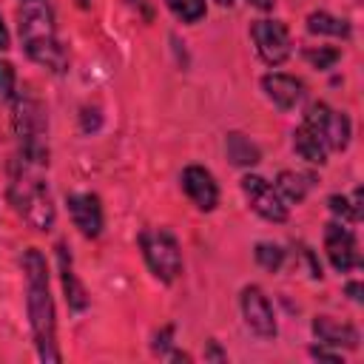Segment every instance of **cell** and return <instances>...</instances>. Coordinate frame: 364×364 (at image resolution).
Returning a JSON list of instances; mask_svg holds the SVG:
<instances>
[{
	"label": "cell",
	"mask_w": 364,
	"mask_h": 364,
	"mask_svg": "<svg viewBox=\"0 0 364 364\" xmlns=\"http://www.w3.org/2000/svg\"><path fill=\"white\" fill-rule=\"evenodd\" d=\"M20 267H23L26 313H28V327H31L37 358L46 364H57L63 361V353L57 347V310H54V296H51V282H48V262L43 250L28 247L20 256Z\"/></svg>",
	"instance_id": "6da1fadb"
},
{
	"label": "cell",
	"mask_w": 364,
	"mask_h": 364,
	"mask_svg": "<svg viewBox=\"0 0 364 364\" xmlns=\"http://www.w3.org/2000/svg\"><path fill=\"white\" fill-rule=\"evenodd\" d=\"M11 210L34 230H51L57 222V208L48 191V159L14 154L9 162V188Z\"/></svg>",
	"instance_id": "7a4b0ae2"
},
{
	"label": "cell",
	"mask_w": 364,
	"mask_h": 364,
	"mask_svg": "<svg viewBox=\"0 0 364 364\" xmlns=\"http://www.w3.org/2000/svg\"><path fill=\"white\" fill-rule=\"evenodd\" d=\"M17 23H20V40L28 60H34L37 65L54 74H63L68 68V54L57 37L51 6L46 0H23L17 11Z\"/></svg>",
	"instance_id": "3957f363"
},
{
	"label": "cell",
	"mask_w": 364,
	"mask_h": 364,
	"mask_svg": "<svg viewBox=\"0 0 364 364\" xmlns=\"http://www.w3.org/2000/svg\"><path fill=\"white\" fill-rule=\"evenodd\" d=\"M139 250L148 270L162 284H171L182 276V247L168 228H145L139 233Z\"/></svg>",
	"instance_id": "277c9868"
},
{
	"label": "cell",
	"mask_w": 364,
	"mask_h": 364,
	"mask_svg": "<svg viewBox=\"0 0 364 364\" xmlns=\"http://www.w3.org/2000/svg\"><path fill=\"white\" fill-rule=\"evenodd\" d=\"M301 122H307V125L318 134V139L324 142L327 151H344V148L350 145V136H353V122H350V117H347L344 111L330 108V105L321 102V100H316V102L307 105Z\"/></svg>",
	"instance_id": "5b68a950"
},
{
	"label": "cell",
	"mask_w": 364,
	"mask_h": 364,
	"mask_svg": "<svg viewBox=\"0 0 364 364\" xmlns=\"http://www.w3.org/2000/svg\"><path fill=\"white\" fill-rule=\"evenodd\" d=\"M250 40H253L256 54L264 65L276 68L293 54V40H290V31L282 20H270V17L253 20L250 23Z\"/></svg>",
	"instance_id": "8992f818"
},
{
	"label": "cell",
	"mask_w": 364,
	"mask_h": 364,
	"mask_svg": "<svg viewBox=\"0 0 364 364\" xmlns=\"http://www.w3.org/2000/svg\"><path fill=\"white\" fill-rule=\"evenodd\" d=\"M239 188H242V193H245V199H247L250 210H256L262 219L276 222V225L287 222L290 210H287L284 199L279 196V191H276V188H273V185H270L264 176L245 173V176L239 179Z\"/></svg>",
	"instance_id": "52a82bcc"
},
{
	"label": "cell",
	"mask_w": 364,
	"mask_h": 364,
	"mask_svg": "<svg viewBox=\"0 0 364 364\" xmlns=\"http://www.w3.org/2000/svg\"><path fill=\"white\" fill-rule=\"evenodd\" d=\"M239 310H242V318L247 324V330L259 338H276L279 327H276V313H273V304L270 299L264 296V290L259 284H247L242 287V296H239Z\"/></svg>",
	"instance_id": "ba28073f"
},
{
	"label": "cell",
	"mask_w": 364,
	"mask_h": 364,
	"mask_svg": "<svg viewBox=\"0 0 364 364\" xmlns=\"http://www.w3.org/2000/svg\"><path fill=\"white\" fill-rule=\"evenodd\" d=\"M324 253H327L330 264L338 273H350V270L361 267V253H358L355 233L344 222H327L324 225Z\"/></svg>",
	"instance_id": "9c48e42d"
},
{
	"label": "cell",
	"mask_w": 364,
	"mask_h": 364,
	"mask_svg": "<svg viewBox=\"0 0 364 364\" xmlns=\"http://www.w3.org/2000/svg\"><path fill=\"white\" fill-rule=\"evenodd\" d=\"M65 205H68V216H71L74 228L85 239H100V233L105 228V213H102L100 196L91 191H80V193H68Z\"/></svg>",
	"instance_id": "30bf717a"
},
{
	"label": "cell",
	"mask_w": 364,
	"mask_h": 364,
	"mask_svg": "<svg viewBox=\"0 0 364 364\" xmlns=\"http://www.w3.org/2000/svg\"><path fill=\"white\" fill-rule=\"evenodd\" d=\"M179 185H182L185 196L196 205V210H205V213L216 210V205H219V185H216V179H213V173L208 168L188 165L182 171V176H179Z\"/></svg>",
	"instance_id": "8fae6325"
},
{
	"label": "cell",
	"mask_w": 364,
	"mask_h": 364,
	"mask_svg": "<svg viewBox=\"0 0 364 364\" xmlns=\"http://www.w3.org/2000/svg\"><path fill=\"white\" fill-rule=\"evenodd\" d=\"M259 82H262L264 97L279 111H293L301 102V97H304V82L299 77H293V74H284V71H270Z\"/></svg>",
	"instance_id": "7c38bea8"
},
{
	"label": "cell",
	"mask_w": 364,
	"mask_h": 364,
	"mask_svg": "<svg viewBox=\"0 0 364 364\" xmlns=\"http://www.w3.org/2000/svg\"><path fill=\"white\" fill-rule=\"evenodd\" d=\"M313 336H316L318 344L333 347V350H341V347L344 350H358V344H361L358 330L347 321L333 318V316H316L313 318Z\"/></svg>",
	"instance_id": "4fadbf2b"
},
{
	"label": "cell",
	"mask_w": 364,
	"mask_h": 364,
	"mask_svg": "<svg viewBox=\"0 0 364 364\" xmlns=\"http://www.w3.org/2000/svg\"><path fill=\"white\" fill-rule=\"evenodd\" d=\"M57 270H60V282H63V293H65L68 310L82 313L88 307V293H85V284L80 282V276L74 270V259H71V250H68L65 242L57 245Z\"/></svg>",
	"instance_id": "5bb4252c"
},
{
	"label": "cell",
	"mask_w": 364,
	"mask_h": 364,
	"mask_svg": "<svg viewBox=\"0 0 364 364\" xmlns=\"http://www.w3.org/2000/svg\"><path fill=\"white\" fill-rule=\"evenodd\" d=\"M293 151H296L299 159H304L310 165H324L327 162V148H324V142L318 139V134L307 122H301L293 131Z\"/></svg>",
	"instance_id": "9a60e30c"
},
{
	"label": "cell",
	"mask_w": 364,
	"mask_h": 364,
	"mask_svg": "<svg viewBox=\"0 0 364 364\" xmlns=\"http://www.w3.org/2000/svg\"><path fill=\"white\" fill-rule=\"evenodd\" d=\"M225 154L239 168H253L262 159L259 145L247 134H242V131H228V136H225Z\"/></svg>",
	"instance_id": "2e32d148"
},
{
	"label": "cell",
	"mask_w": 364,
	"mask_h": 364,
	"mask_svg": "<svg viewBox=\"0 0 364 364\" xmlns=\"http://www.w3.org/2000/svg\"><path fill=\"white\" fill-rule=\"evenodd\" d=\"M273 188L279 191V196L284 199V205H299V202H304V196L310 193L313 176H310V173H301V171H279Z\"/></svg>",
	"instance_id": "e0dca14e"
},
{
	"label": "cell",
	"mask_w": 364,
	"mask_h": 364,
	"mask_svg": "<svg viewBox=\"0 0 364 364\" xmlns=\"http://www.w3.org/2000/svg\"><path fill=\"white\" fill-rule=\"evenodd\" d=\"M304 23H307V31L318 37H341V40L350 37V23L330 11H310Z\"/></svg>",
	"instance_id": "ac0fdd59"
},
{
	"label": "cell",
	"mask_w": 364,
	"mask_h": 364,
	"mask_svg": "<svg viewBox=\"0 0 364 364\" xmlns=\"http://www.w3.org/2000/svg\"><path fill=\"white\" fill-rule=\"evenodd\" d=\"M168 11L182 23H199L208 14L205 0H165Z\"/></svg>",
	"instance_id": "d6986e66"
},
{
	"label": "cell",
	"mask_w": 364,
	"mask_h": 364,
	"mask_svg": "<svg viewBox=\"0 0 364 364\" xmlns=\"http://www.w3.org/2000/svg\"><path fill=\"white\" fill-rule=\"evenodd\" d=\"M253 256H256V264L264 267L267 273H276L284 264V247L276 242H259L253 247Z\"/></svg>",
	"instance_id": "ffe728a7"
},
{
	"label": "cell",
	"mask_w": 364,
	"mask_h": 364,
	"mask_svg": "<svg viewBox=\"0 0 364 364\" xmlns=\"http://www.w3.org/2000/svg\"><path fill=\"white\" fill-rule=\"evenodd\" d=\"M338 57H341V51L333 48V46H310V48H304V60H307L313 68H318V71L333 68V65L338 63Z\"/></svg>",
	"instance_id": "44dd1931"
},
{
	"label": "cell",
	"mask_w": 364,
	"mask_h": 364,
	"mask_svg": "<svg viewBox=\"0 0 364 364\" xmlns=\"http://www.w3.org/2000/svg\"><path fill=\"white\" fill-rule=\"evenodd\" d=\"M17 94V77H14V68L11 63L0 60V100L3 102H11Z\"/></svg>",
	"instance_id": "7402d4cb"
},
{
	"label": "cell",
	"mask_w": 364,
	"mask_h": 364,
	"mask_svg": "<svg viewBox=\"0 0 364 364\" xmlns=\"http://www.w3.org/2000/svg\"><path fill=\"white\" fill-rule=\"evenodd\" d=\"M307 355H310V358H318V361H341V353H338V350H333V347L327 350L324 344L310 347V350H307Z\"/></svg>",
	"instance_id": "603a6c76"
},
{
	"label": "cell",
	"mask_w": 364,
	"mask_h": 364,
	"mask_svg": "<svg viewBox=\"0 0 364 364\" xmlns=\"http://www.w3.org/2000/svg\"><path fill=\"white\" fill-rule=\"evenodd\" d=\"M205 361H228V355L219 350L216 341H208V353H205Z\"/></svg>",
	"instance_id": "cb8c5ba5"
},
{
	"label": "cell",
	"mask_w": 364,
	"mask_h": 364,
	"mask_svg": "<svg viewBox=\"0 0 364 364\" xmlns=\"http://www.w3.org/2000/svg\"><path fill=\"white\" fill-rule=\"evenodd\" d=\"M9 48H11V37H9V28H6V23L0 17V51H9Z\"/></svg>",
	"instance_id": "d4e9b609"
},
{
	"label": "cell",
	"mask_w": 364,
	"mask_h": 364,
	"mask_svg": "<svg viewBox=\"0 0 364 364\" xmlns=\"http://www.w3.org/2000/svg\"><path fill=\"white\" fill-rule=\"evenodd\" d=\"M344 290H347V296H350L353 301H361V284H358V282H347Z\"/></svg>",
	"instance_id": "484cf974"
},
{
	"label": "cell",
	"mask_w": 364,
	"mask_h": 364,
	"mask_svg": "<svg viewBox=\"0 0 364 364\" xmlns=\"http://www.w3.org/2000/svg\"><path fill=\"white\" fill-rule=\"evenodd\" d=\"M253 9H259V11H270L273 6H276V0H247Z\"/></svg>",
	"instance_id": "4316f807"
},
{
	"label": "cell",
	"mask_w": 364,
	"mask_h": 364,
	"mask_svg": "<svg viewBox=\"0 0 364 364\" xmlns=\"http://www.w3.org/2000/svg\"><path fill=\"white\" fill-rule=\"evenodd\" d=\"M128 6H134L136 11H145V14H148V9H145V0H128Z\"/></svg>",
	"instance_id": "83f0119b"
},
{
	"label": "cell",
	"mask_w": 364,
	"mask_h": 364,
	"mask_svg": "<svg viewBox=\"0 0 364 364\" xmlns=\"http://www.w3.org/2000/svg\"><path fill=\"white\" fill-rule=\"evenodd\" d=\"M219 6H233V0H216Z\"/></svg>",
	"instance_id": "f1b7e54d"
},
{
	"label": "cell",
	"mask_w": 364,
	"mask_h": 364,
	"mask_svg": "<svg viewBox=\"0 0 364 364\" xmlns=\"http://www.w3.org/2000/svg\"><path fill=\"white\" fill-rule=\"evenodd\" d=\"M77 6H80V9H88V0H77Z\"/></svg>",
	"instance_id": "f546056e"
}]
</instances>
